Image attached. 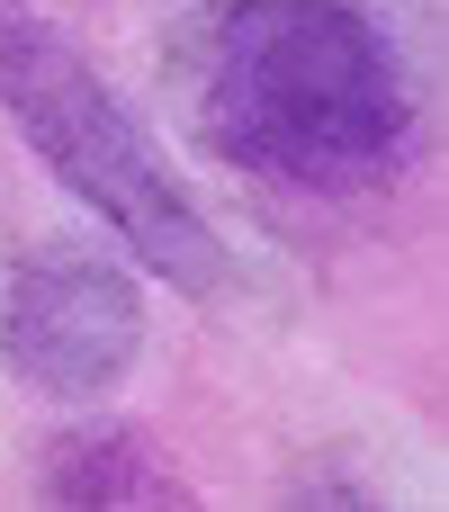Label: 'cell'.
<instances>
[{
  "label": "cell",
  "mask_w": 449,
  "mask_h": 512,
  "mask_svg": "<svg viewBox=\"0 0 449 512\" xmlns=\"http://www.w3.org/2000/svg\"><path fill=\"white\" fill-rule=\"evenodd\" d=\"M36 495L72 512H135V504H189L180 477H162L153 441L135 432H63L36 459Z\"/></svg>",
  "instance_id": "277c9868"
},
{
  "label": "cell",
  "mask_w": 449,
  "mask_h": 512,
  "mask_svg": "<svg viewBox=\"0 0 449 512\" xmlns=\"http://www.w3.org/2000/svg\"><path fill=\"white\" fill-rule=\"evenodd\" d=\"M0 117L90 216L117 225V243L153 279H171L189 297L225 288V234L207 225V207L189 198V180L171 171L153 126L99 81V63L36 0H0Z\"/></svg>",
  "instance_id": "7a4b0ae2"
},
{
  "label": "cell",
  "mask_w": 449,
  "mask_h": 512,
  "mask_svg": "<svg viewBox=\"0 0 449 512\" xmlns=\"http://www.w3.org/2000/svg\"><path fill=\"white\" fill-rule=\"evenodd\" d=\"M0 360L36 396H108L144 360L135 279L90 252H27L0 279Z\"/></svg>",
  "instance_id": "3957f363"
},
{
  "label": "cell",
  "mask_w": 449,
  "mask_h": 512,
  "mask_svg": "<svg viewBox=\"0 0 449 512\" xmlns=\"http://www.w3.org/2000/svg\"><path fill=\"white\" fill-rule=\"evenodd\" d=\"M198 144L252 180L360 189L405 153V72L360 0H207L171 45Z\"/></svg>",
  "instance_id": "6da1fadb"
}]
</instances>
